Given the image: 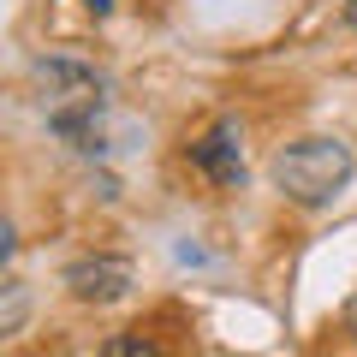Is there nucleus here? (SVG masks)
Segmentation results:
<instances>
[{
    "label": "nucleus",
    "instance_id": "1",
    "mask_svg": "<svg viewBox=\"0 0 357 357\" xmlns=\"http://www.w3.org/2000/svg\"><path fill=\"white\" fill-rule=\"evenodd\" d=\"M30 84H36V102L42 114L54 119L60 137H72L77 149H102V102H107V84L89 66L77 60H36L30 66Z\"/></svg>",
    "mask_w": 357,
    "mask_h": 357
},
{
    "label": "nucleus",
    "instance_id": "2",
    "mask_svg": "<svg viewBox=\"0 0 357 357\" xmlns=\"http://www.w3.org/2000/svg\"><path fill=\"white\" fill-rule=\"evenodd\" d=\"M274 185H280L292 203L321 208L351 185V149L340 137H304V143H286L274 155Z\"/></svg>",
    "mask_w": 357,
    "mask_h": 357
},
{
    "label": "nucleus",
    "instance_id": "3",
    "mask_svg": "<svg viewBox=\"0 0 357 357\" xmlns=\"http://www.w3.org/2000/svg\"><path fill=\"white\" fill-rule=\"evenodd\" d=\"M66 292L77 304H119L131 292V262L126 256H84L66 268Z\"/></svg>",
    "mask_w": 357,
    "mask_h": 357
},
{
    "label": "nucleus",
    "instance_id": "4",
    "mask_svg": "<svg viewBox=\"0 0 357 357\" xmlns=\"http://www.w3.org/2000/svg\"><path fill=\"white\" fill-rule=\"evenodd\" d=\"M191 161L203 167L215 185H244V131L232 126V119H220V126L191 149Z\"/></svg>",
    "mask_w": 357,
    "mask_h": 357
},
{
    "label": "nucleus",
    "instance_id": "5",
    "mask_svg": "<svg viewBox=\"0 0 357 357\" xmlns=\"http://www.w3.org/2000/svg\"><path fill=\"white\" fill-rule=\"evenodd\" d=\"M24 310H30L24 286H18V280H6V304H0V340H13V333L24 328Z\"/></svg>",
    "mask_w": 357,
    "mask_h": 357
},
{
    "label": "nucleus",
    "instance_id": "6",
    "mask_svg": "<svg viewBox=\"0 0 357 357\" xmlns=\"http://www.w3.org/2000/svg\"><path fill=\"white\" fill-rule=\"evenodd\" d=\"M107 357H155V340H107Z\"/></svg>",
    "mask_w": 357,
    "mask_h": 357
},
{
    "label": "nucleus",
    "instance_id": "7",
    "mask_svg": "<svg viewBox=\"0 0 357 357\" xmlns=\"http://www.w3.org/2000/svg\"><path fill=\"white\" fill-rule=\"evenodd\" d=\"M345 328L357 333V298H351V304H345Z\"/></svg>",
    "mask_w": 357,
    "mask_h": 357
},
{
    "label": "nucleus",
    "instance_id": "8",
    "mask_svg": "<svg viewBox=\"0 0 357 357\" xmlns=\"http://www.w3.org/2000/svg\"><path fill=\"white\" fill-rule=\"evenodd\" d=\"M345 18H351V24H357V0H351V6H345Z\"/></svg>",
    "mask_w": 357,
    "mask_h": 357
}]
</instances>
